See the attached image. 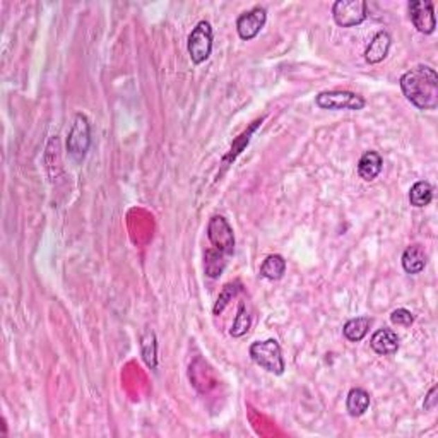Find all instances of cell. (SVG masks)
I'll return each mask as SVG.
<instances>
[{
    "mask_svg": "<svg viewBox=\"0 0 438 438\" xmlns=\"http://www.w3.org/2000/svg\"><path fill=\"white\" fill-rule=\"evenodd\" d=\"M401 89L406 100L419 110H435L438 107V76L435 69L418 65L404 72Z\"/></svg>",
    "mask_w": 438,
    "mask_h": 438,
    "instance_id": "cell-1",
    "label": "cell"
},
{
    "mask_svg": "<svg viewBox=\"0 0 438 438\" xmlns=\"http://www.w3.org/2000/svg\"><path fill=\"white\" fill-rule=\"evenodd\" d=\"M248 355H250L252 361H254L255 365L264 368L269 374H284L286 365H284L283 351H281V346L276 339H265V341L252 342L250 349H248Z\"/></svg>",
    "mask_w": 438,
    "mask_h": 438,
    "instance_id": "cell-2",
    "label": "cell"
},
{
    "mask_svg": "<svg viewBox=\"0 0 438 438\" xmlns=\"http://www.w3.org/2000/svg\"><path fill=\"white\" fill-rule=\"evenodd\" d=\"M187 50L191 55V60L195 65L202 64L211 57V52H213V28L207 21H200L192 29V33L189 35Z\"/></svg>",
    "mask_w": 438,
    "mask_h": 438,
    "instance_id": "cell-3",
    "label": "cell"
},
{
    "mask_svg": "<svg viewBox=\"0 0 438 438\" xmlns=\"http://www.w3.org/2000/svg\"><path fill=\"white\" fill-rule=\"evenodd\" d=\"M91 146V127L89 120L82 113H78L74 116V123L71 127V132L67 137V152L76 159L81 161L89 151Z\"/></svg>",
    "mask_w": 438,
    "mask_h": 438,
    "instance_id": "cell-4",
    "label": "cell"
},
{
    "mask_svg": "<svg viewBox=\"0 0 438 438\" xmlns=\"http://www.w3.org/2000/svg\"><path fill=\"white\" fill-rule=\"evenodd\" d=\"M368 16L365 0H338L332 6V17L341 28H353L363 23Z\"/></svg>",
    "mask_w": 438,
    "mask_h": 438,
    "instance_id": "cell-5",
    "label": "cell"
},
{
    "mask_svg": "<svg viewBox=\"0 0 438 438\" xmlns=\"http://www.w3.org/2000/svg\"><path fill=\"white\" fill-rule=\"evenodd\" d=\"M315 103L322 110H351V112H360L367 107L365 98L351 91H324L317 94Z\"/></svg>",
    "mask_w": 438,
    "mask_h": 438,
    "instance_id": "cell-6",
    "label": "cell"
},
{
    "mask_svg": "<svg viewBox=\"0 0 438 438\" xmlns=\"http://www.w3.org/2000/svg\"><path fill=\"white\" fill-rule=\"evenodd\" d=\"M207 238L216 250L231 257L235 254V233L222 216H213L207 222Z\"/></svg>",
    "mask_w": 438,
    "mask_h": 438,
    "instance_id": "cell-7",
    "label": "cell"
},
{
    "mask_svg": "<svg viewBox=\"0 0 438 438\" xmlns=\"http://www.w3.org/2000/svg\"><path fill=\"white\" fill-rule=\"evenodd\" d=\"M412 26L423 35H432L437 28L435 10H433L432 0H412L408 3Z\"/></svg>",
    "mask_w": 438,
    "mask_h": 438,
    "instance_id": "cell-8",
    "label": "cell"
},
{
    "mask_svg": "<svg viewBox=\"0 0 438 438\" xmlns=\"http://www.w3.org/2000/svg\"><path fill=\"white\" fill-rule=\"evenodd\" d=\"M265 21H268V10L264 7L257 6L254 9L247 10V12H243L236 19L238 36L242 40H245V42H250V40H254L262 31V28L265 26Z\"/></svg>",
    "mask_w": 438,
    "mask_h": 438,
    "instance_id": "cell-9",
    "label": "cell"
},
{
    "mask_svg": "<svg viewBox=\"0 0 438 438\" xmlns=\"http://www.w3.org/2000/svg\"><path fill=\"white\" fill-rule=\"evenodd\" d=\"M370 346L377 355L380 356H390L396 355L399 349V338L392 328H378L370 339Z\"/></svg>",
    "mask_w": 438,
    "mask_h": 438,
    "instance_id": "cell-10",
    "label": "cell"
},
{
    "mask_svg": "<svg viewBox=\"0 0 438 438\" xmlns=\"http://www.w3.org/2000/svg\"><path fill=\"white\" fill-rule=\"evenodd\" d=\"M390 45H392V38H390L389 33L378 31L377 35L371 38L367 50H365V60H367L368 64H378V62H382L383 58L389 55Z\"/></svg>",
    "mask_w": 438,
    "mask_h": 438,
    "instance_id": "cell-11",
    "label": "cell"
},
{
    "mask_svg": "<svg viewBox=\"0 0 438 438\" xmlns=\"http://www.w3.org/2000/svg\"><path fill=\"white\" fill-rule=\"evenodd\" d=\"M383 166L382 156L377 151H367L358 161V173L365 182H371L380 175Z\"/></svg>",
    "mask_w": 438,
    "mask_h": 438,
    "instance_id": "cell-12",
    "label": "cell"
},
{
    "mask_svg": "<svg viewBox=\"0 0 438 438\" xmlns=\"http://www.w3.org/2000/svg\"><path fill=\"white\" fill-rule=\"evenodd\" d=\"M426 265V254L421 245H411L403 254V269L408 274H419Z\"/></svg>",
    "mask_w": 438,
    "mask_h": 438,
    "instance_id": "cell-13",
    "label": "cell"
},
{
    "mask_svg": "<svg viewBox=\"0 0 438 438\" xmlns=\"http://www.w3.org/2000/svg\"><path fill=\"white\" fill-rule=\"evenodd\" d=\"M370 408V394L365 389H351L348 394V399H346V410H348L349 416L358 418V416H363L365 412Z\"/></svg>",
    "mask_w": 438,
    "mask_h": 438,
    "instance_id": "cell-14",
    "label": "cell"
},
{
    "mask_svg": "<svg viewBox=\"0 0 438 438\" xmlns=\"http://www.w3.org/2000/svg\"><path fill=\"white\" fill-rule=\"evenodd\" d=\"M226 264H228L226 255L221 254L216 248H209V250H206V254H204V272H206V276L211 277V279H218L222 274V271H225Z\"/></svg>",
    "mask_w": 438,
    "mask_h": 438,
    "instance_id": "cell-15",
    "label": "cell"
},
{
    "mask_svg": "<svg viewBox=\"0 0 438 438\" xmlns=\"http://www.w3.org/2000/svg\"><path fill=\"white\" fill-rule=\"evenodd\" d=\"M286 272V261L283 255L272 254L265 257V261L261 265V276L269 281H277Z\"/></svg>",
    "mask_w": 438,
    "mask_h": 438,
    "instance_id": "cell-16",
    "label": "cell"
},
{
    "mask_svg": "<svg viewBox=\"0 0 438 438\" xmlns=\"http://www.w3.org/2000/svg\"><path fill=\"white\" fill-rule=\"evenodd\" d=\"M371 326L370 317H356V319L348 320L342 327V334L348 341L360 342L365 335L368 334V328Z\"/></svg>",
    "mask_w": 438,
    "mask_h": 438,
    "instance_id": "cell-17",
    "label": "cell"
},
{
    "mask_svg": "<svg viewBox=\"0 0 438 438\" xmlns=\"http://www.w3.org/2000/svg\"><path fill=\"white\" fill-rule=\"evenodd\" d=\"M433 200V187L428 182H416L410 191V202L414 207H426Z\"/></svg>",
    "mask_w": 438,
    "mask_h": 438,
    "instance_id": "cell-18",
    "label": "cell"
},
{
    "mask_svg": "<svg viewBox=\"0 0 438 438\" xmlns=\"http://www.w3.org/2000/svg\"><path fill=\"white\" fill-rule=\"evenodd\" d=\"M141 355H142V360H144V363L148 365L149 368L155 370L156 365H158V356H156V335L152 331H148L144 335H142Z\"/></svg>",
    "mask_w": 438,
    "mask_h": 438,
    "instance_id": "cell-19",
    "label": "cell"
},
{
    "mask_svg": "<svg viewBox=\"0 0 438 438\" xmlns=\"http://www.w3.org/2000/svg\"><path fill=\"white\" fill-rule=\"evenodd\" d=\"M250 324H252V319H250V313H248V310H247V305L245 303H240L238 312H236L235 320H233V326L231 328H229V334H231L233 338H242V335H245L248 332Z\"/></svg>",
    "mask_w": 438,
    "mask_h": 438,
    "instance_id": "cell-20",
    "label": "cell"
},
{
    "mask_svg": "<svg viewBox=\"0 0 438 438\" xmlns=\"http://www.w3.org/2000/svg\"><path fill=\"white\" fill-rule=\"evenodd\" d=\"M240 291H242V284H240L238 281H236V283L226 284V286L222 288L221 293H219L216 305H214V308H213L214 315H221V312L226 308V305H228V303L231 301L233 298L240 293Z\"/></svg>",
    "mask_w": 438,
    "mask_h": 438,
    "instance_id": "cell-21",
    "label": "cell"
},
{
    "mask_svg": "<svg viewBox=\"0 0 438 438\" xmlns=\"http://www.w3.org/2000/svg\"><path fill=\"white\" fill-rule=\"evenodd\" d=\"M390 322L394 326H401V327H410L414 322V315L406 308H397L390 313Z\"/></svg>",
    "mask_w": 438,
    "mask_h": 438,
    "instance_id": "cell-22",
    "label": "cell"
},
{
    "mask_svg": "<svg viewBox=\"0 0 438 438\" xmlns=\"http://www.w3.org/2000/svg\"><path fill=\"white\" fill-rule=\"evenodd\" d=\"M437 385L432 387V390L428 392V396H426V401H425V410H433V408L437 406Z\"/></svg>",
    "mask_w": 438,
    "mask_h": 438,
    "instance_id": "cell-23",
    "label": "cell"
}]
</instances>
